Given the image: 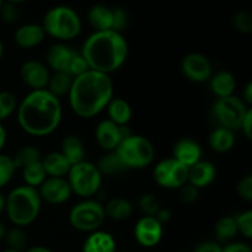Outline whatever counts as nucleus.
<instances>
[{
  "label": "nucleus",
  "instance_id": "f257e3e1",
  "mask_svg": "<svg viewBox=\"0 0 252 252\" xmlns=\"http://www.w3.org/2000/svg\"><path fill=\"white\" fill-rule=\"evenodd\" d=\"M17 122L25 133L46 137L59 127L63 117L61 100L47 89L32 90L17 105Z\"/></svg>",
  "mask_w": 252,
  "mask_h": 252
},
{
  "label": "nucleus",
  "instance_id": "f03ea898",
  "mask_svg": "<svg viewBox=\"0 0 252 252\" xmlns=\"http://www.w3.org/2000/svg\"><path fill=\"white\" fill-rule=\"evenodd\" d=\"M68 96L69 105L76 116L93 118L113 98V81L107 74L88 70L73 79Z\"/></svg>",
  "mask_w": 252,
  "mask_h": 252
},
{
  "label": "nucleus",
  "instance_id": "7ed1b4c3",
  "mask_svg": "<svg viewBox=\"0 0 252 252\" xmlns=\"http://www.w3.org/2000/svg\"><path fill=\"white\" fill-rule=\"evenodd\" d=\"M80 53L90 70L110 75L127 61L128 43L122 33L112 30L95 31L84 42Z\"/></svg>",
  "mask_w": 252,
  "mask_h": 252
},
{
  "label": "nucleus",
  "instance_id": "20e7f679",
  "mask_svg": "<svg viewBox=\"0 0 252 252\" xmlns=\"http://www.w3.org/2000/svg\"><path fill=\"white\" fill-rule=\"evenodd\" d=\"M42 199L34 187L19 186L12 189L5 198V212L15 226H29L38 218Z\"/></svg>",
  "mask_w": 252,
  "mask_h": 252
},
{
  "label": "nucleus",
  "instance_id": "39448f33",
  "mask_svg": "<svg viewBox=\"0 0 252 252\" xmlns=\"http://www.w3.org/2000/svg\"><path fill=\"white\" fill-rule=\"evenodd\" d=\"M81 19L78 12L66 5H57L46 12L42 22L44 32L61 42L71 41L81 32Z\"/></svg>",
  "mask_w": 252,
  "mask_h": 252
},
{
  "label": "nucleus",
  "instance_id": "423d86ee",
  "mask_svg": "<svg viewBox=\"0 0 252 252\" xmlns=\"http://www.w3.org/2000/svg\"><path fill=\"white\" fill-rule=\"evenodd\" d=\"M116 153L127 169H144L152 164L155 157L152 142L138 134L127 135L118 145Z\"/></svg>",
  "mask_w": 252,
  "mask_h": 252
},
{
  "label": "nucleus",
  "instance_id": "0eeeda50",
  "mask_svg": "<svg viewBox=\"0 0 252 252\" xmlns=\"http://www.w3.org/2000/svg\"><path fill=\"white\" fill-rule=\"evenodd\" d=\"M66 176L71 192L84 199L95 196L102 184V175L97 166L86 160L73 165Z\"/></svg>",
  "mask_w": 252,
  "mask_h": 252
},
{
  "label": "nucleus",
  "instance_id": "6e6552de",
  "mask_svg": "<svg viewBox=\"0 0 252 252\" xmlns=\"http://www.w3.org/2000/svg\"><path fill=\"white\" fill-rule=\"evenodd\" d=\"M106 219L105 208L102 204L91 198L79 202L70 209L69 223L74 229L83 233H94L100 230Z\"/></svg>",
  "mask_w": 252,
  "mask_h": 252
},
{
  "label": "nucleus",
  "instance_id": "1a4fd4ad",
  "mask_svg": "<svg viewBox=\"0 0 252 252\" xmlns=\"http://www.w3.org/2000/svg\"><path fill=\"white\" fill-rule=\"evenodd\" d=\"M249 108L250 107L240 97L231 95L218 98L212 107V113L219 123V127L228 128L234 132L240 129L241 122Z\"/></svg>",
  "mask_w": 252,
  "mask_h": 252
},
{
  "label": "nucleus",
  "instance_id": "9d476101",
  "mask_svg": "<svg viewBox=\"0 0 252 252\" xmlns=\"http://www.w3.org/2000/svg\"><path fill=\"white\" fill-rule=\"evenodd\" d=\"M154 180L160 187L167 189H180L187 184L189 167L174 158L161 160L154 167Z\"/></svg>",
  "mask_w": 252,
  "mask_h": 252
},
{
  "label": "nucleus",
  "instance_id": "9b49d317",
  "mask_svg": "<svg viewBox=\"0 0 252 252\" xmlns=\"http://www.w3.org/2000/svg\"><path fill=\"white\" fill-rule=\"evenodd\" d=\"M184 75L192 83H206L213 75L211 61L202 53H189L181 62Z\"/></svg>",
  "mask_w": 252,
  "mask_h": 252
},
{
  "label": "nucleus",
  "instance_id": "f8f14e48",
  "mask_svg": "<svg viewBox=\"0 0 252 252\" xmlns=\"http://www.w3.org/2000/svg\"><path fill=\"white\" fill-rule=\"evenodd\" d=\"M129 133L127 132L126 127H121L113 123L110 120H103L96 126L95 139L101 149L107 152H113L118 148L123 139Z\"/></svg>",
  "mask_w": 252,
  "mask_h": 252
},
{
  "label": "nucleus",
  "instance_id": "ddd939ff",
  "mask_svg": "<svg viewBox=\"0 0 252 252\" xmlns=\"http://www.w3.org/2000/svg\"><path fill=\"white\" fill-rule=\"evenodd\" d=\"M162 234L164 225H161L154 217H142L134 226V238L143 248H155L161 241Z\"/></svg>",
  "mask_w": 252,
  "mask_h": 252
},
{
  "label": "nucleus",
  "instance_id": "4468645a",
  "mask_svg": "<svg viewBox=\"0 0 252 252\" xmlns=\"http://www.w3.org/2000/svg\"><path fill=\"white\" fill-rule=\"evenodd\" d=\"M37 189L42 201L54 206L65 203L73 194L68 181L64 177H47Z\"/></svg>",
  "mask_w": 252,
  "mask_h": 252
},
{
  "label": "nucleus",
  "instance_id": "2eb2a0df",
  "mask_svg": "<svg viewBox=\"0 0 252 252\" xmlns=\"http://www.w3.org/2000/svg\"><path fill=\"white\" fill-rule=\"evenodd\" d=\"M48 68L38 61H27L20 68V78L31 90H44L49 80Z\"/></svg>",
  "mask_w": 252,
  "mask_h": 252
},
{
  "label": "nucleus",
  "instance_id": "dca6fc26",
  "mask_svg": "<svg viewBox=\"0 0 252 252\" xmlns=\"http://www.w3.org/2000/svg\"><path fill=\"white\" fill-rule=\"evenodd\" d=\"M174 159L189 167L201 160L202 149L201 145L191 138H181L174 145Z\"/></svg>",
  "mask_w": 252,
  "mask_h": 252
},
{
  "label": "nucleus",
  "instance_id": "f3484780",
  "mask_svg": "<svg viewBox=\"0 0 252 252\" xmlns=\"http://www.w3.org/2000/svg\"><path fill=\"white\" fill-rule=\"evenodd\" d=\"M217 176L216 166L211 161L199 160L196 164L189 167L187 184L192 185L196 189H201L209 186Z\"/></svg>",
  "mask_w": 252,
  "mask_h": 252
},
{
  "label": "nucleus",
  "instance_id": "a211bd4d",
  "mask_svg": "<svg viewBox=\"0 0 252 252\" xmlns=\"http://www.w3.org/2000/svg\"><path fill=\"white\" fill-rule=\"evenodd\" d=\"M46 37L42 25L25 24L16 30L14 34L15 43L25 49H31L43 42Z\"/></svg>",
  "mask_w": 252,
  "mask_h": 252
},
{
  "label": "nucleus",
  "instance_id": "6ab92c4d",
  "mask_svg": "<svg viewBox=\"0 0 252 252\" xmlns=\"http://www.w3.org/2000/svg\"><path fill=\"white\" fill-rule=\"evenodd\" d=\"M74 52H75L74 49H71L70 47H68L64 43L53 44V46L49 47L48 52H47V65H48L52 70H54V73H56V71H63V73H66Z\"/></svg>",
  "mask_w": 252,
  "mask_h": 252
},
{
  "label": "nucleus",
  "instance_id": "aec40b11",
  "mask_svg": "<svg viewBox=\"0 0 252 252\" xmlns=\"http://www.w3.org/2000/svg\"><path fill=\"white\" fill-rule=\"evenodd\" d=\"M117 244L112 234L96 230L89 234L83 244V252H116Z\"/></svg>",
  "mask_w": 252,
  "mask_h": 252
},
{
  "label": "nucleus",
  "instance_id": "412c9836",
  "mask_svg": "<svg viewBox=\"0 0 252 252\" xmlns=\"http://www.w3.org/2000/svg\"><path fill=\"white\" fill-rule=\"evenodd\" d=\"M42 166L46 171L47 177H64L68 175L71 165L64 158L61 152L48 153L46 157H42Z\"/></svg>",
  "mask_w": 252,
  "mask_h": 252
},
{
  "label": "nucleus",
  "instance_id": "4be33fe9",
  "mask_svg": "<svg viewBox=\"0 0 252 252\" xmlns=\"http://www.w3.org/2000/svg\"><path fill=\"white\" fill-rule=\"evenodd\" d=\"M209 83H211V90L218 98L231 96L236 89L235 76L228 70H220L212 75Z\"/></svg>",
  "mask_w": 252,
  "mask_h": 252
},
{
  "label": "nucleus",
  "instance_id": "5701e85b",
  "mask_svg": "<svg viewBox=\"0 0 252 252\" xmlns=\"http://www.w3.org/2000/svg\"><path fill=\"white\" fill-rule=\"evenodd\" d=\"M61 153L71 166L85 160L84 159L85 158V145H84L83 140L75 134L66 135L62 140Z\"/></svg>",
  "mask_w": 252,
  "mask_h": 252
},
{
  "label": "nucleus",
  "instance_id": "b1692460",
  "mask_svg": "<svg viewBox=\"0 0 252 252\" xmlns=\"http://www.w3.org/2000/svg\"><path fill=\"white\" fill-rule=\"evenodd\" d=\"M88 21L95 31H110L112 30V7L94 5L88 12Z\"/></svg>",
  "mask_w": 252,
  "mask_h": 252
},
{
  "label": "nucleus",
  "instance_id": "393cba45",
  "mask_svg": "<svg viewBox=\"0 0 252 252\" xmlns=\"http://www.w3.org/2000/svg\"><path fill=\"white\" fill-rule=\"evenodd\" d=\"M106 108H107L108 120L121 127H126V125L132 118V107L123 98H112Z\"/></svg>",
  "mask_w": 252,
  "mask_h": 252
},
{
  "label": "nucleus",
  "instance_id": "a878e982",
  "mask_svg": "<svg viewBox=\"0 0 252 252\" xmlns=\"http://www.w3.org/2000/svg\"><path fill=\"white\" fill-rule=\"evenodd\" d=\"M235 135L233 130L224 127H217L209 135V147L217 153H226L235 145Z\"/></svg>",
  "mask_w": 252,
  "mask_h": 252
},
{
  "label": "nucleus",
  "instance_id": "bb28decb",
  "mask_svg": "<svg viewBox=\"0 0 252 252\" xmlns=\"http://www.w3.org/2000/svg\"><path fill=\"white\" fill-rule=\"evenodd\" d=\"M106 217L113 220H125L128 219L133 213V206L128 199L117 197L107 202L105 207Z\"/></svg>",
  "mask_w": 252,
  "mask_h": 252
},
{
  "label": "nucleus",
  "instance_id": "cd10ccee",
  "mask_svg": "<svg viewBox=\"0 0 252 252\" xmlns=\"http://www.w3.org/2000/svg\"><path fill=\"white\" fill-rule=\"evenodd\" d=\"M97 169L101 172V175H107V176H112V175L122 174L123 171L128 170L126 165L123 164L122 160L120 159L116 150L113 152H107L97 162Z\"/></svg>",
  "mask_w": 252,
  "mask_h": 252
},
{
  "label": "nucleus",
  "instance_id": "c85d7f7f",
  "mask_svg": "<svg viewBox=\"0 0 252 252\" xmlns=\"http://www.w3.org/2000/svg\"><path fill=\"white\" fill-rule=\"evenodd\" d=\"M73 76H70L69 74L63 73V71H56L53 75L49 76L47 90L56 97L61 98L62 96L69 94L71 84H73Z\"/></svg>",
  "mask_w": 252,
  "mask_h": 252
},
{
  "label": "nucleus",
  "instance_id": "c756f323",
  "mask_svg": "<svg viewBox=\"0 0 252 252\" xmlns=\"http://www.w3.org/2000/svg\"><path fill=\"white\" fill-rule=\"evenodd\" d=\"M214 233L219 243H230L239 233L235 217H223L219 219L214 226Z\"/></svg>",
  "mask_w": 252,
  "mask_h": 252
},
{
  "label": "nucleus",
  "instance_id": "7c9ffc66",
  "mask_svg": "<svg viewBox=\"0 0 252 252\" xmlns=\"http://www.w3.org/2000/svg\"><path fill=\"white\" fill-rule=\"evenodd\" d=\"M21 171L25 184L27 186L34 187V189H38L43 184L44 180L47 179L46 171H44L41 161H37L34 164L29 165V166L21 169Z\"/></svg>",
  "mask_w": 252,
  "mask_h": 252
},
{
  "label": "nucleus",
  "instance_id": "2f4dec72",
  "mask_svg": "<svg viewBox=\"0 0 252 252\" xmlns=\"http://www.w3.org/2000/svg\"><path fill=\"white\" fill-rule=\"evenodd\" d=\"M14 164L17 169H24V167L29 166V165L34 164L37 161H41L42 155L41 152L37 149L33 145H26V147L21 148L19 152L12 157Z\"/></svg>",
  "mask_w": 252,
  "mask_h": 252
},
{
  "label": "nucleus",
  "instance_id": "473e14b6",
  "mask_svg": "<svg viewBox=\"0 0 252 252\" xmlns=\"http://www.w3.org/2000/svg\"><path fill=\"white\" fill-rule=\"evenodd\" d=\"M5 240H6L9 249L19 252H24L27 249V235L22 228L19 226H14V228L6 230V235H5Z\"/></svg>",
  "mask_w": 252,
  "mask_h": 252
},
{
  "label": "nucleus",
  "instance_id": "72a5a7b5",
  "mask_svg": "<svg viewBox=\"0 0 252 252\" xmlns=\"http://www.w3.org/2000/svg\"><path fill=\"white\" fill-rule=\"evenodd\" d=\"M16 172V166L11 157L0 154V189H4L11 181Z\"/></svg>",
  "mask_w": 252,
  "mask_h": 252
},
{
  "label": "nucleus",
  "instance_id": "f704fd0d",
  "mask_svg": "<svg viewBox=\"0 0 252 252\" xmlns=\"http://www.w3.org/2000/svg\"><path fill=\"white\" fill-rule=\"evenodd\" d=\"M17 108V100L14 94L0 91V123L7 120Z\"/></svg>",
  "mask_w": 252,
  "mask_h": 252
},
{
  "label": "nucleus",
  "instance_id": "c9c22d12",
  "mask_svg": "<svg viewBox=\"0 0 252 252\" xmlns=\"http://www.w3.org/2000/svg\"><path fill=\"white\" fill-rule=\"evenodd\" d=\"M138 206H139L140 211L147 217H155L158 212H159V209L161 208L160 207V201L154 193L143 194L139 198Z\"/></svg>",
  "mask_w": 252,
  "mask_h": 252
},
{
  "label": "nucleus",
  "instance_id": "e433bc0d",
  "mask_svg": "<svg viewBox=\"0 0 252 252\" xmlns=\"http://www.w3.org/2000/svg\"><path fill=\"white\" fill-rule=\"evenodd\" d=\"M88 70H90V69H89V65L88 63H86L85 58L83 57V54H81L80 52H74L66 73L70 76H73V78H76V76L81 75V74H84Z\"/></svg>",
  "mask_w": 252,
  "mask_h": 252
},
{
  "label": "nucleus",
  "instance_id": "4c0bfd02",
  "mask_svg": "<svg viewBox=\"0 0 252 252\" xmlns=\"http://www.w3.org/2000/svg\"><path fill=\"white\" fill-rule=\"evenodd\" d=\"M233 26L240 33H251L252 16L248 11H239L233 16Z\"/></svg>",
  "mask_w": 252,
  "mask_h": 252
},
{
  "label": "nucleus",
  "instance_id": "58836bf2",
  "mask_svg": "<svg viewBox=\"0 0 252 252\" xmlns=\"http://www.w3.org/2000/svg\"><path fill=\"white\" fill-rule=\"evenodd\" d=\"M236 226L239 233L243 234L246 239L252 238V211H245L235 217Z\"/></svg>",
  "mask_w": 252,
  "mask_h": 252
},
{
  "label": "nucleus",
  "instance_id": "ea45409f",
  "mask_svg": "<svg viewBox=\"0 0 252 252\" xmlns=\"http://www.w3.org/2000/svg\"><path fill=\"white\" fill-rule=\"evenodd\" d=\"M128 25V14L123 7L116 6L112 7V31L121 32L127 27Z\"/></svg>",
  "mask_w": 252,
  "mask_h": 252
},
{
  "label": "nucleus",
  "instance_id": "a19ab883",
  "mask_svg": "<svg viewBox=\"0 0 252 252\" xmlns=\"http://www.w3.org/2000/svg\"><path fill=\"white\" fill-rule=\"evenodd\" d=\"M19 10H17L16 5L11 4V2H2L0 6V17L6 24H14L19 20Z\"/></svg>",
  "mask_w": 252,
  "mask_h": 252
},
{
  "label": "nucleus",
  "instance_id": "79ce46f5",
  "mask_svg": "<svg viewBox=\"0 0 252 252\" xmlns=\"http://www.w3.org/2000/svg\"><path fill=\"white\" fill-rule=\"evenodd\" d=\"M199 197V189L192 185L186 184L180 189V199L186 204L196 203Z\"/></svg>",
  "mask_w": 252,
  "mask_h": 252
},
{
  "label": "nucleus",
  "instance_id": "37998d69",
  "mask_svg": "<svg viewBox=\"0 0 252 252\" xmlns=\"http://www.w3.org/2000/svg\"><path fill=\"white\" fill-rule=\"evenodd\" d=\"M236 191H238L240 198H243L244 201H252V175H248L239 181Z\"/></svg>",
  "mask_w": 252,
  "mask_h": 252
},
{
  "label": "nucleus",
  "instance_id": "c03bdc74",
  "mask_svg": "<svg viewBox=\"0 0 252 252\" xmlns=\"http://www.w3.org/2000/svg\"><path fill=\"white\" fill-rule=\"evenodd\" d=\"M240 129H243V133L245 134V137L249 140H251L252 138V108H249V111L246 112L245 117H244L243 122H241Z\"/></svg>",
  "mask_w": 252,
  "mask_h": 252
},
{
  "label": "nucleus",
  "instance_id": "a18cd8bd",
  "mask_svg": "<svg viewBox=\"0 0 252 252\" xmlns=\"http://www.w3.org/2000/svg\"><path fill=\"white\" fill-rule=\"evenodd\" d=\"M193 252H223V248L214 241H204L199 244Z\"/></svg>",
  "mask_w": 252,
  "mask_h": 252
},
{
  "label": "nucleus",
  "instance_id": "49530a36",
  "mask_svg": "<svg viewBox=\"0 0 252 252\" xmlns=\"http://www.w3.org/2000/svg\"><path fill=\"white\" fill-rule=\"evenodd\" d=\"M223 252H252V250L250 245L246 243L236 241V243H229L228 245L224 246Z\"/></svg>",
  "mask_w": 252,
  "mask_h": 252
},
{
  "label": "nucleus",
  "instance_id": "de8ad7c7",
  "mask_svg": "<svg viewBox=\"0 0 252 252\" xmlns=\"http://www.w3.org/2000/svg\"><path fill=\"white\" fill-rule=\"evenodd\" d=\"M154 218L157 219L161 225H164V224H166L167 221L171 219V212H170L167 208H160L159 212H158L157 216H155Z\"/></svg>",
  "mask_w": 252,
  "mask_h": 252
},
{
  "label": "nucleus",
  "instance_id": "09e8293b",
  "mask_svg": "<svg viewBox=\"0 0 252 252\" xmlns=\"http://www.w3.org/2000/svg\"><path fill=\"white\" fill-rule=\"evenodd\" d=\"M243 101L246 103L248 106L252 105V83H248L246 84L245 89H244L243 93Z\"/></svg>",
  "mask_w": 252,
  "mask_h": 252
},
{
  "label": "nucleus",
  "instance_id": "8fccbe9b",
  "mask_svg": "<svg viewBox=\"0 0 252 252\" xmlns=\"http://www.w3.org/2000/svg\"><path fill=\"white\" fill-rule=\"evenodd\" d=\"M6 138H7L6 130H5L4 126L0 123V152H1L2 148L5 147V144H6Z\"/></svg>",
  "mask_w": 252,
  "mask_h": 252
},
{
  "label": "nucleus",
  "instance_id": "3c124183",
  "mask_svg": "<svg viewBox=\"0 0 252 252\" xmlns=\"http://www.w3.org/2000/svg\"><path fill=\"white\" fill-rule=\"evenodd\" d=\"M25 252H53V251L49 250L48 248H44V246H33V248L27 249Z\"/></svg>",
  "mask_w": 252,
  "mask_h": 252
},
{
  "label": "nucleus",
  "instance_id": "603ef678",
  "mask_svg": "<svg viewBox=\"0 0 252 252\" xmlns=\"http://www.w3.org/2000/svg\"><path fill=\"white\" fill-rule=\"evenodd\" d=\"M6 226H5V224L2 223V221H0V241L4 240L5 239V235H6Z\"/></svg>",
  "mask_w": 252,
  "mask_h": 252
},
{
  "label": "nucleus",
  "instance_id": "864d4df0",
  "mask_svg": "<svg viewBox=\"0 0 252 252\" xmlns=\"http://www.w3.org/2000/svg\"><path fill=\"white\" fill-rule=\"evenodd\" d=\"M5 211V197L4 194L0 192V214Z\"/></svg>",
  "mask_w": 252,
  "mask_h": 252
},
{
  "label": "nucleus",
  "instance_id": "5fc2aeb1",
  "mask_svg": "<svg viewBox=\"0 0 252 252\" xmlns=\"http://www.w3.org/2000/svg\"><path fill=\"white\" fill-rule=\"evenodd\" d=\"M4 52H5L4 43H2V41H1V39H0V61H1L2 57H4Z\"/></svg>",
  "mask_w": 252,
  "mask_h": 252
},
{
  "label": "nucleus",
  "instance_id": "6e6d98bb",
  "mask_svg": "<svg viewBox=\"0 0 252 252\" xmlns=\"http://www.w3.org/2000/svg\"><path fill=\"white\" fill-rule=\"evenodd\" d=\"M4 1H6V2H11V4H20V2H24V1H26V0H4Z\"/></svg>",
  "mask_w": 252,
  "mask_h": 252
},
{
  "label": "nucleus",
  "instance_id": "4d7b16f0",
  "mask_svg": "<svg viewBox=\"0 0 252 252\" xmlns=\"http://www.w3.org/2000/svg\"><path fill=\"white\" fill-rule=\"evenodd\" d=\"M1 252H19V251L11 250V249H6V250H4V251H1Z\"/></svg>",
  "mask_w": 252,
  "mask_h": 252
},
{
  "label": "nucleus",
  "instance_id": "13d9d810",
  "mask_svg": "<svg viewBox=\"0 0 252 252\" xmlns=\"http://www.w3.org/2000/svg\"><path fill=\"white\" fill-rule=\"evenodd\" d=\"M2 2H4V0H0V6H1V5H2Z\"/></svg>",
  "mask_w": 252,
  "mask_h": 252
},
{
  "label": "nucleus",
  "instance_id": "bf43d9fd",
  "mask_svg": "<svg viewBox=\"0 0 252 252\" xmlns=\"http://www.w3.org/2000/svg\"><path fill=\"white\" fill-rule=\"evenodd\" d=\"M181 252H193V251H181Z\"/></svg>",
  "mask_w": 252,
  "mask_h": 252
}]
</instances>
